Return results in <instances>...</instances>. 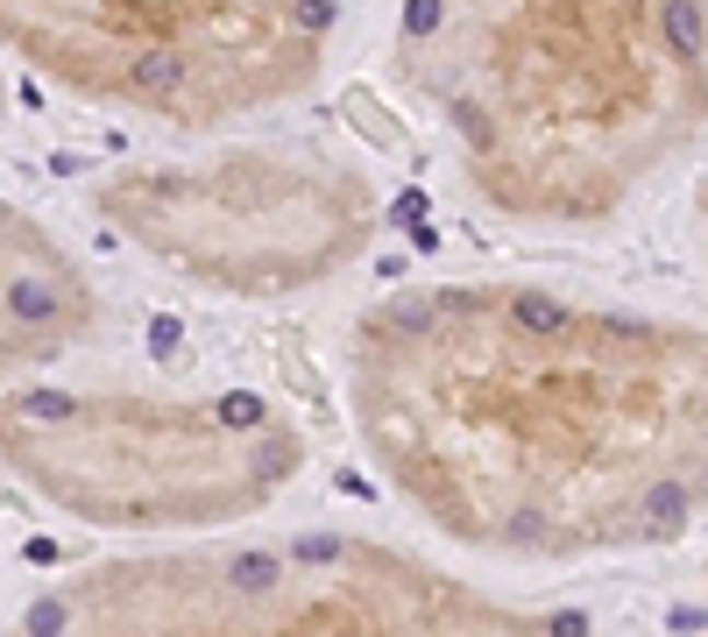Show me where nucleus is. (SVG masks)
<instances>
[{"label":"nucleus","mask_w":708,"mask_h":637,"mask_svg":"<svg viewBox=\"0 0 708 637\" xmlns=\"http://www.w3.org/2000/svg\"><path fill=\"white\" fill-rule=\"evenodd\" d=\"M510 319H518L524 333H567V305L546 298V291H518L510 298Z\"/></svg>","instance_id":"f257e3e1"},{"label":"nucleus","mask_w":708,"mask_h":637,"mask_svg":"<svg viewBox=\"0 0 708 637\" xmlns=\"http://www.w3.org/2000/svg\"><path fill=\"white\" fill-rule=\"evenodd\" d=\"M687 510H695V489H681V482H659L652 503H645V518H652V531L666 538V531H681V524H687Z\"/></svg>","instance_id":"f03ea898"},{"label":"nucleus","mask_w":708,"mask_h":637,"mask_svg":"<svg viewBox=\"0 0 708 637\" xmlns=\"http://www.w3.org/2000/svg\"><path fill=\"white\" fill-rule=\"evenodd\" d=\"M228 581L241 588V595H269V588L283 581V559L277 553H241L234 567H228Z\"/></svg>","instance_id":"7ed1b4c3"},{"label":"nucleus","mask_w":708,"mask_h":637,"mask_svg":"<svg viewBox=\"0 0 708 637\" xmlns=\"http://www.w3.org/2000/svg\"><path fill=\"white\" fill-rule=\"evenodd\" d=\"M8 312L22 319V326H43V319H57V291L36 283V277H22V283H8Z\"/></svg>","instance_id":"20e7f679"},{"label":"nucleus","mask_w":708,"mask_h":637,"mask_svg":"<svg viewBox=\"0 0 708 637\" xmlns=\"http://www.w3.org/2000/svg\"><path fill=\"white\" fill-rule=\"evenodd\" d=\"M666 36L681 43L687 65H701V0H673L666 8Z\"/></svg>","instance_id":"39448f33"},{"label":"nucleus","mask_w":708,"mask_h":637,"mask_svg":"<svg viewBox=\"0 0 708 637\" xmlns=\"http://www.w3.org/2000/svg\"><path fill=\"white\" fill-rule=\"evenodd\" d=\"M177 79H185L177 57H142V65H135V85H142V93H171Z\"/></svg>","instance_id":"423d86ee"},{"label":"nucleus","mask_w":708,"mask_h":637,"mask_svg":"<svg viewBox=\"0 0 708 637\" xmlns=\"http://www.w3.org/2000/svg\"><path fill=\"white\" fill-rule=\"evenodd\" d=\"M269 418V404L255 397V390H234V397H220V425H241V432H248V425H263Z\"/></svg>","instance_id":"0eeeda50"},{"label":"nucleus","mask_w":708,"mask_h":637,"mask_svg":"<svg viewBox=\"0 0 708 637\" xmlns=\"http://www.w3.org/2000/svg\"><path fill=\"white\" fill-rule=\"evenodd\" d=\"M404 28H411V36H432V28H440V0H404Z\"/></svg>","instance_id":"6e6552de"},{"label":"nucleus","mask_w":708,"mask_h":637,"mask_svg":"<svg viewBox=\"0 0 708 637\" xmlns=\"http://www.w3.org/2000/svg\"><path fill=\"white\" fill-rule=\"evenodd\" d=\"M255 467H263V475H291V439H277V447H263V453H255Z\"/></svg>","instance_id":"1a4fd4ad"},{"label":"nucleus","mask_w":708,"mask_h":637,"mask_svg":"<svg viewBox=\"0 0 708 637\" xmlns=\"http://www.w3.org/2000/svg\"><path fill=\"white\" fill-rule=\"evenodd\" d=\"M177 340H185V333H177V319H149V347H156V355H171Z\"/></svg>","instance_id":"9d476101"},{"label":"nucleus","mask_w":708,"mask_h":637,"mask_svg":"<svg viewBox=\"0 0 708 637\" xmlns=\"http://www.w3.org/2000/svg\"><path fill=\"white\" fill-rule=\"evenodd\" d=\"M28 630H65V602H36V610H28Z\"/></svg>","instance_id":"9b49d317"},{"label":"nucleus","mask_w":708,"mask_h":637,"mask_svg":"<svg viewBox=\"0 0 708 637\" xmlns=\"http://www.w3.org/2000/svg\"><path fill=\"white\" fill-rule=\"evenodd\" d=\"M28 418H71V397H50V390H43V397H28Z\"/></svg>","instance_id":"f8f14e48"},{"label":"nucleus","mask_w":708,"mask_h":637,"mask_svg":"<svg viewBox=\"0 0 708 637\" xmlns=\"http://www.w3.org/2000/svg\"><path fill=\"white\" fill-rule=\"evenodd\" d=\"M298 22H305V28H326V22H334V0H298Z\"/></svg>","instance_id":"ddd939ff"},{"label":"nucleus","mask_w":708,"mask_h":637,"mask_svg":"<svg viewBox=\"0 0 708 637\" xmlns=\"http://www.w3.org/2000/svg\"><path fill=\"white\" fill-rule=\"evenodd\" d=\"M397 326H404V333H426V326H432V312H426V305H404V312H397Z\"/></svg>","instance_id":"4468645a"}]
</instances>
